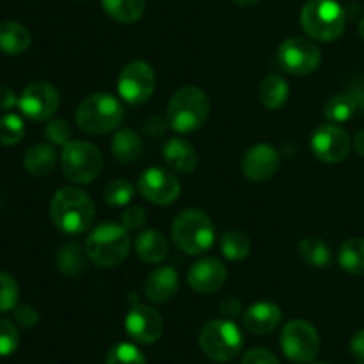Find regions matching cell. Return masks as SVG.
I'll return each instance as SVG.
<instances>
[{
  "mask_svg": "<svg viewBox=\"0 0 364 364\" xmlns=\"http://www.w3.org/2000/svg\"><path fill=\"white\" fill-rule=\"evenodd\" d=\"M135 194L134 185L128 180H114L103 188V199L110 206H127Z\"/></svg>",
  "mask_w": 364,
  "mask_h": 364,
  "instance_id": "1f68e13d",
  "label": "cell"
},
{
  "mask_svg": "<svg viewBox=\"0 0 364 364\" xmlns=\"http://www.w3.org/2000/svg\"><path fill=\"white\" fill-rule=\"evenodd\" d=\"M338 262L345 272L364 276V238L345 240L340 247Z\"/></svg>",
  "mask_w": 364,
  "mask_h": 364,
  "instance_id": "f1b7e54d",
  "label": "cell"
},
{
  "mask_svg": "<svg viewBox=\"0 0 364 364\" xmlns=\"http://www.w3.org/2000/svg\"><path fill=\"white\" fill-rule=\"evenodd\" d=\"M210 114V100L203 89L185 85L178 89L167 105V124L174 132L191 134L206 123Z\"/></svg>",
  "mask_w": 364,
  "mask_h": 364,
  "instance_id": "3957f363",
  "label": "cell"
},
{
  "mask_svg": "<svg viewBox=\"0 0 364 364\" xmlns=\"http://www.w3.org/2000/svg\"><path fill=\"white\" fill-rule=\"evenodd\" d=\"M95 203L87 192L77 187H63L50 201V217L57 230L66 235H80L95 223Z\"/></svg>",
  "mask_w": 364,
  "mask_h": 364,
  "instance_id": "6da1fadb",
  "label": "cell"
},
{
  "mask_svg": "<svg viewBox=\"0 0 364 364\" xmlns=\"http://www.w3.org/2000/svg\"><path fill=\"white\" fill-rule=\"evenodd\" d=\"M87 251L77 242L66 244L57 255V267L66 276H80L87 269Z\"/></svg>",
  "mask_w": 364,
  "mask_h": 364,
  "instance_id": "4316f807",
  "label": "cell"
},
{
  "mask_svg": "<svg viewBox=\"0 0 364 364\" xmlns=\"http://www.w3.org/2000/svg\"><path fill=\"white\" fill-rule=\"evenodd\" d=\"M132 238L123 224L102 223L89 233L85 251L89 259L102 269H112L128 258Z\"/></svg>",
  "mask_w": 364,
  "mask_h": 364,
  "instance_id": "7a4b0ae2",
  "label": "cell"
},
{
  "mask_svg": "<svg viewBox=\"0 0 364 364\" xmlns=\"http://www.w3.org/2000/svg\"><path fill=\"white\" fill-rule=\"evenodd\" d=\"M313 364H326V363H313Z\"/></svg>",
  "mask_w": 364,
  "mask_h": 364,
  "instance_id": "681fc988",
  "label": "cell"
},
{
  "mask_svg": "<svg viewBox=\"0 0 364 364\" xmlns=\"http://www.w3.org/2000/svg\"><path fill=\"white\" fill-rule=\"evenodd\" d=\"M110 151H112V155L119 162L132 164L141 156L142 142L135 132L124 128V130H119L112 137V141H110Z\"/></svg>",
  "mask_w": 364,
  "mask_h": 364,
  "instance_id": "484cf974",
  "label": "cell"
},
{
  "mask_svg": "<svg viewBox=\"0 0 364 364\" xmlns=\"http://www.w3.org/2000/svg\"><path fill=\"white\" fill-rule=\"evenodd\" d=\"M135 252L146 263H162L169 256V242L160 231L144 230L135 238Z\"/></svg>",
  "mask_w": 364,
  "mask_h": 364,
  "instance_id": "44dd1931",
  "label": "cell"
},
{
  "mask_svg": "<svg viewBox=\"0 0 364 364\" xmlns=\"http://www.w3.org/2000/svg\"><path fill=\"white\" fill-rule=\"evenodd\" d=\"M14 318H16V322L20 323L21 327L31 329V327H34L36 323H38L39 313L36 311L34 306H28V304L16 306V308H14Z\"/></svg>",
  "mask_w": 364,
  "mask_h": 364,
  "instance_id": "f35d334b",
  "label": "cell"
},
{
  "mask_svg": "<svg viewBox=\"0 0 364 364\" xmlns=\"http://www.w3.org/2000/svg\"><path fill=\"white\" fill-rule=\"evenodd\" d=\"M281 350L291 363H311L320 350L318 333L306 320H291L281 333Z\"/></svg>",
  "mask_w": 364,
  "mask_h": 364,
  "instance_id": "9c48e42d",
  "label": "cell"
},
{
  "mask_svg": "<svg viewBox=\"0 0 364 364\" xmlns=\"http://www.w3.org/2000/svg\"><path fill=\"white\" fill-rule=\"evenodd\" d=\"M60 96L59 91L48 82H34L27 85L18 100L21 114L31 121L41 123V121L52 119L53 114L59 109Z\"/></svg>",
  "mask_w": 364,
  "mask_h": 364,
  "instance_id": "7c38bea8",
  "label": "cell"
},
{
  "mask_svg": "<svg viewBox=\"0 0 364 364\" xmlns=\"http://www.w3.org/2000/svg\"><path fill=\"white\" fill-rule=\"evenodd\" d=\"M102 7L119 23H135L144 14V0H102Z\"/></svg>",
  "mask_w": 364,
  "mask_h": 364,
  "instance_id": "83f0119b",
  "label": "cell"
},
{
  "mask_svg": "<svg viewBox=\"0 0 364 364\" xmlns=\"http://www.w3.org/2000/svg\"><path fill=\"white\" fill-rule=\"evenodd\" d=\"M252 242L244 231L231 230L220 237V251L230 262H242L251 255Z\"/></svg>",
  "mask_w": 364,
  "mask_h": 364,
  "instance_id": "4dcf8cb0",
  "label": "cell"
},
{
  "mask_svg": "<svg viewBox=\"0 0 364 364\" xmlns=\"http://www.w3.org/2000/svg\"><path fill=\"white\" fill-rule=\"evenodd\" d=\"M281 155L274 146L256 144L242 159V171L251 181H267L279 171Z\"/></svg>",
  "mask_w": 364,
  "mask_h": 364,
  "instance_id": "2e32d148",
  "label": "cell"
},
{
  "mask_svg": "<svg viewBox=\"0 0 364 364\" xmlns=\"http://www.w3.org/2000/svg\"><path fill=\"white\" fill-rule=\"evenodd\" d=\"M32 43V36L27 27L18 21H0V52L7 55H20L28 50Z\"/></svg>",
  "mask_w": 364,
  "mask_h": 364,
  "instance_id": "7402d4cb",
  "label": "cell"
},
{
  "mask_svg": "<svg viewBox=\"0 0 364 364\" xmlns=\"http://www.w3.org/2000/svg\"><path fill=\"white\" fill-rule=\"evenodd\" d=\"M301 23L311 39L331 43L345 32L347 14L336 0H309L301 13Z\"/></svg>",
  "mask_w": 364,
  "mask_h": 364,
  "instance_id": "8992f818",
  "label": "cell"
},
{
  "mask_svg": "<svg viewBox=\"0 0 364 364\" xmlns=\"http://www.w3.org/2000/svg\"><path fill=\"white\" fill-rule=\"evenodd\" d=\"M57 166V153L50 144H34L23 156V167L32 176H48Z\"/></svg>",
  "mask_w": 364,
  "mask_h": 364,
  "instance_id": "603a6c76",
  "label": "cell"
},
{
  "mask_svg": "<svg viewBox=\"0 0 364 364\" xmlns=\"http://www.w3.org/2000/svg\"><path fill=\"white\" fill-rule=\"evenodd\" d=\"M277 60L287 73L304 77L318 70L322 63V52L311 39L297 36L281 43L277 50Z\"/></svg>",
  "mask_w": 364,
  "mask_h": 364,
  "instance_id": "8fae6325",
  "label": "cell"
},
{
  "mask_svg": "<svg viewBox=\"0 0 364 364\" xmlns=\"http://www.w3.org/2000/svg\"><path fill=\"white\" fill-rule=\"evenodd\" d=\"M124 119V109L117 98L107 92L89 95L78 105L75 121L85 134L102 135L119 128Z\"/></svg>",
  "mask_w": 364,
  "mask_h": 364,
  "instance_id": "277c9868",
  "label": "cell"
},
{
  "mask_svg": "<svg viewBox=\"0 0 364 364\" xmlns=\"http://www.w3.org/2000/svg\"><path fill=\"white\" fill-rule=\"evenodd\" d=\"M60 167L64 176L78 185L92 183L100 176L103 156L95 144L85 141H71L63 148Z\"/></svg>",
  "mask_w": 364,
  "mask_h": 364,
  "instance_id": "ba28073f",
  "label": "cell"
},
{
  "mask_svg": "<svg viewBox=\"0 0 364 364\" xmlns=\"http://www.w3.org/2000/svg\"><path fill=\"white\" fill-rule=\"evenodd\" d=\"M20 299V287L11 274L0 272V313L13 311Z\"/></svg>",
  "mask_w": 364,
  "mask_h": 364,
  "instance_id": "e575fe53",
  "label": "cell"
},
{
  "mask_svg": "<svg viewBox=\"0 0 364 364\" xmlns=\"http://www.w3.org/2000/svg\"><path fill=\"white\" fill-rule=\"evenodd\" d=\"M20 345V333L16 326L6 318H0V355H11Z\"/></svg>",
  "mask_w": 364,
  "mask_h": 364,
  "instance_id": "d590c367",
  "label": "cell"
},
{
  "mask_svg": "<svg viewBox=\"0 0 364 364\" xmlns=\"http://www.w3.org/2000/svg\"><path fill=\"white\" fill-rule=\"evenodd\" d=\"M311 151L320 162L338 164L347 159L350 151V137L338 124H320L309 139Z\"/></svg>",
  "mask_w": 364,
  "mask_h": 364,
  "instance_id": "4fadbf2b",
  "label": "cell"
},
{
  "mask_svg": "<svg viewBox=\"0 0 364 364\" xmlns=\"http://www.w3.org/2000/svg\"><path fill=\"white\" fill-rule=\"evenodd\" d=\"M107 364H146L144 354L132 343H117L107 354Z\"/></svg>",
  "mask_w": 364,
  "mask_h": 364,
  "instance_id": "836d02e7",
  "label": "cell"
},
{
  "mask_svg": "<svg viewBox=\"0 0 364 364\" xmlns=\"http://www.w3.org/2000/svg\"><path fill=\"white\" fill-rule=\"evenodd\" d=\"M139 191L144 199L159 206L173 205L180 196V181L162 167H149L139 178Z\"/></svg>",
  "mask_w": 364,
  "mask_h": 364,
  "instance_id": "5bb4252c",
  "label": "cell"
},
{
  "mask_svg": "<svg viewBox=\"0 0 364 364\" xmlns=\"http://www.w3.org/2000/svg\"><path fill=\"white\" fill-rule=\"evenodd\" d=\"M242 364H281L272 352L265 348H252L242 358Z\"/></svg>",
  "mask_w": 364,
  "mask_h": 364,
  "instance_id": "ab89813d",
  "label": "cell"
},
{
  "mask_svg": "<svg viewBox=\"0 0 364 364\" xmlns=\"http://www.w3.org/2000/svg\"><path fill=\"white\" fill-rule=\"evenodd\" d=\"M359 36L364 39V18L361 20V23H359Z\"/></svg>",
  "mask_w": 364,
  "mask_h": 364,
  "instance_id": "c3c4849f",
  "label": "cell"
},
{
  "mask_svg": "<svg viewBox=\"0 0 364 364\" xmlns=\"http://www.w3.org/2000/svg\"><path fill=\"white\" fill-rule=\"evenodd\" d=\"M25 135V124L16 114H6L0 117V144L13 146L20 142Z\"/></svg>",
  "mask_w": 364,
  "mask_h": 364,
  "instance_id": "d6a6232c",
  "label": "cell"
},
{
  "mask_svg": "<svg viewBox=\"0 0 364 364\" xmlns=\"http://www.w3.org/2000/svg\"><path fill=\"white\" fill-rule=\"evenodd\" d=\"M180 288V276L173 267H156L144 281V295L149 302L166 304Z\"/></svg>",
  "mask_w": 364,
  "mask_h": 364,
  "instance_id": "ac0fdd59",
  "label": "cell"
},
{
  "mask_svg": "<svg viewBox=\"0 0 364 364\" xmlns=\"http://www.w3.org/2000/svg\"><path fill=\"white\" fill-rule=\"evenodd\" d=\"M244 336L231 320H210L199 333V347L212 361L226 363L237 358Z\"/></svg>",
  "mask_w": 364,
  "mask_h": 364,
  "instance_id": "52a82bcc",
  "label": "cell"
},
{
  "mask_svg": "<svg viewBox=\"0 0 364 364\" xmlns=\"http://www.w3.org/2000/svg\"><path fill=\"white\" fill-rule=\"evenodd\" d=\"M281 320H283V313L279 306L269 301L256 302L244 313V327L249 333L258 334V336L274 333L279 327Z\"/></svg>",
  "mask_w": 364,
  "mask_h": 364,
  "instance_id": "d6986e66",
  "label": "cell"
},
{
  "mask_svg": "<svg viewBox=\"0 0 364 364\" xmlns=\"http://www.w3.org/2000/svg\"><path fill=\"white\" fill-rule=\"evenodd\" d=\"M144 128L148 135H155V137H159V135H162L164 130H166V124H164L159 117H151V119L146 121Z\"/></svg>",
  "mask_w": 364,
  "mask_h": 364,
  "instance_id": "ee69618b",
  "label": "cell"
},
{
  "mask_svg": "<svg viewBox=\"0 0 364 364\" xmlns=\"http://www.w3.org/2000/svg\"><path fill=\"white\" fill-rule=\"evenodd\" d=\"M240 309H242V304L233 297L226 299V301L220 304V311H223L224 316H237L238 313H240Z\"/></svg>",
  "mask_w": 364,
  "mask_h": 364,
  "instance_id": "7bdbcfd3",
  "label": "cell"
},
{
  "mask_svg": "<svg viewBox=\"0 0 364 364\" xmlns=\"http://www.w3.org/2000/svg\"><path fill=\"white\" fill-rule=\"evenodd\" d=\"M299 255L304 259L306 265L315 269H329L333 263L331 247L318 237H306L299 244Z\"/></svg>",
  "mask_w": 364,
  "mask_h": 364,
  "instance_id": "d4e9b609",
  "label": "cell"
},
{
  "mask_svg": "<svg viewBox=\"0 0 364 364\" xmlns=\"http://www.w3.org/2000/svg\"><path fill=\"white\" fill-rule=\"evenodd\" d=\"M352 95V98L358 103V109H361L364 112V82H359V84H354L348 91Z\"/></svg>",
  "mask_w": 364,
  "mask_h": 364,
  "instance_id": "f6af8a7d",
  "label": "cell"
},
{
  "mask_svg": "<svg viewBox=\"0 0 364 364\" xmlns=\"http://www.w3.org/2000/svg\"><path fill=\"white\" fill-rule=\"evenodd\" d=\"M359 364H364V361H363V363H359Z\"/></svg>",
  "mask_w": 364,
  "mask_h": 364,
  "instance_id": "f907efd6",
  "label": "cell"
},
{
  "mask_svg": "<svg viewBox=\"0 0 364 364\" xmlns=\"http://www.w3.org/2000/svg\"><path fill=\"white\" fill-rule=\"evenodd\" d=\"M124 329L128 336L142 345L155 343L164 333V320L156 309L146 304L132 306L124 318Z\"/></svg>",
  "mask_w": 364,
  "mask_h": 364,
  "instance_id": "9a60e30c",
  "label": "cell"
},
{
  "mask_svg": "<svg viewBox=\"0 0 364 364\" xmlns=\"http://www.w3.org/2000/svg\"><path fill=\"white\" fill-rule=\"evenodd\" d=\"M231 2L237 4V6H255L259 0H231Z\"/></svg>",
  "mask_w": 364,
  "mask_h": 364,
  "instance_id": "7dc6e473",
  "label": "cell"
},
{
  "mask_svg": "<svg viewBox=\"0 0 364 364\" xmlns=\"http://www.w3.org/2000/svg\"><path fill=\"white\" fill-rule=\"evenodd\" d=\"M156 87L155 70L146 60H132L117 80V92L130 105H141L153 96Z\"/></svg>",
  "mask_w": 364,
  "mask_h": 364,
  "instance_id": "30bf717a",
  "label": "cell"
},
{
  "mask_svg": "<svg viewBox=\"0 0 364 364\" xmlns=\"http://www.w3.org/2000/svg\"><path fill=\"white\" fill-rule=\"evenodd\" d=\"M164 160L176 173L188 174L198 167V153L194 146L181 137H171L164 144Z\"/></svg>",
  "mask_w": 364,
  "mask_h": 364,
  "instance_id": "ffe728a7",
  "label": "cell"
},
{
  "mask_svg": "<svg viewBox=\"0 0 364 364\" xmlns=\"http://www.w3.org/2000/svg\"><path fill=\"white\" fill-rule=\"evenodd\" d=\"M288 96H290V87L283 77L272 73L263 78L259 85V100L263 107L269 110H279L287 103Z\"/></svg>",
  "mask_w": 364,
  "mask_h": 364,
  "instance_id": "cb8c5ba5",
  "label": "cell"
},
{
  "mask_svg": "<svg viewBox=\"0 0 364 364\" xmlns=\"http://www.w3.org/2000/svg\"><path fill=\"white\" fill-rule=\"evenodd\" d=\"M45 135L52 144L63 146V148L68 144V142H71L70 124H68L64 119H59V117L48 121V124H46L45 128Z\"/></svg>",
  "mask_w": 364,
  "mask_h": 364,
  "instance_id": "8d00e7d4",
  "label": "cell"
},
{
  "mask_svg": "<svg viewBox=\"0 0 364 364\" xmlns=\"http://www.w3.org/2000/svg\"><path fill=\"white\" fill-rule=\"evenodd\" d=\"M171 238L180 251L196 256L208 251L215 240L212 219L203 210L188 208L178 213L171 226Z\"/></svg>",
  "mask_w": 364,
  "mask_h": 364,
  "instance_id": "5b68a950",
  "label": "cell"
},
{
  "mask_svg": "<svg viewBox=\"0 0 364 364\" xmlns=\"http://www.w3.org/2000/svg\"><path fill=\"white\" fill-rule=\"evenodd\" d=\"M350 352L355 359L364 361V329L355 331L350 338Z\"/></svg>",
  "mask_w": 364,
  "mask_h": 364,
  "instance_id": "60d3db41",
  "label": "cell"
},
{
  "mask_svg": "<svg viewBox=\"0 0 364 364\" xmlns=\"http://www.w3.org/2000/svg\"><path fill=\"white\" fill-rule=\"evenodd\" d=\"M355 112H358V103L352 98L350 92L331 96L323 105V114H326L327 121L334 124L347 123Z\"/></svg>",
  "mask_w": 364,
  "mask_h": 364,
  "instance_id": "f546056e",
  "label": "cell"
},
{
  "mask_svg": "<svg viewBox=\"0 0 364 364\" xmlns=\"http://www.w3.org/2000/svg\"><path fill=\"white\" fill-rule=\"evenodd\" d=\"M18 105V98L14 91L7 85H0V110H9Z\"/></svg>",
  "mask_w": 364,
  "mask_h": 364,
  "instance_id": "b9f144b4",
  "label": "cell"
},
{
  "mask_svg": "<svg viewBox=\"0 0 364 364\" xmlns=\"http://www.w3.org/2000/svg\"><path fill=\"white\" fill-rule=\"evenodd\" d=\"M146 223V212L141 206H128L127 210L121 215V224L127 228L128 231L139 230V228L144 226Z\"/></svg>",
  "mask_w": 364,
  "mask_h": 364,
  "instance_id": "74e56055",
  "label": "cell"
},
{
  "mask_svg": "<svg viewBox=\"0 0 364 364\" xmlns=\"http://www.w3.org/2000/svg\"><path fill=\"white\" fill-rule=\"evenodd\" d=\"M354 149H355V153H358V155L364 156V128L361 132H358V135H355Z\"/></svg>",
  "mask_w": 364,
  "mask_h": 364,
  "instance_id": "bcb514c9",
  "label": "cell"
},
{
  "mask_svg": "<svg viewBox=\"0 0 364 364\" xmlns=\"http://www.w3.org/2000/svg\"><path fill=\"white\" fill-rule=\"evenodd\" d=\"M228 270L217 258H203L191 267L187 281L194 291L201 295L215 294L226 283Z\"/></svg>",
  "mask_w": 364,
  "mask_h": 364,
  "instance_id": "e0dca14e",
  "label": "cell"
}]
</instances>
